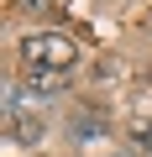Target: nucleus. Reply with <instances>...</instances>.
<instances>
[{"label": "nucleus", "mask_w": 152, "mask_h": 157, "mask_svg": "<svg viewBox=\"0 0 152 157\" xmlns=\"http://www.w3.org/2000/svg\"><path fill=\"white\" fill-rule=\"evenodd\" d=\"M21 63L26 68H58V73H68L79 63V52H73V42L63 32H32V37H21Z\"/></svg>", "instance_id": "obj_1"}, {"label": "nucleus", "mask_w": 152, "mask_h": 157, "mask_svg": "<svg viewBox=\"0 0 152 157\" xmlns=\"http://www.w3.org/2000/svg\"><path fill=\"white\" fill-rule=\"evenodd\" d=\"M131 147H142V152H152V121H147V126H142V121L131 126Z\"/></svg>", "instance_id": "obj_4"}, {"label": "nucleus", "mask_w": 152, "mask_h": 157, "mask_svg": "<svg viewBox=\"0 0 152 157\" xmlns=\"http://www.w3.org/2000/svg\"><path fill=\"white\" fill-rule=\"evenodd\" d=\"M147 84H152V73H147Z\"/></svg>", "instance_id": "obj_5"}, {"label": "nucleus", "mask_w": 152, "mask_h": 157, "mask_svg": "<svg viewBox=\"0 0 152 157\" xmlns=\"http://www.w3.org/2000/svg\"><path fill=\"white\" fill-rule=\"evenodd\" d=\"M6 136L21 141V147H37V141H42V121H32V115H11V121H6Z\"/></svg>", "instance_id": "obj_2"}, {"label": "nucleus", "mask_w": 152, "mask_h": 157, "mask_svg": "<svg viewBox=\"0 0 152 157\" xmlns=\"http://www.w3.org/2000/svg\"><path fill=\"white\" fill-rule=\"evenodd\" d=\"M63 78H68V73H58V68H26V89H37V94H58Z\"/></svg>", "instance_id": "obj_3"}]
</instances>
